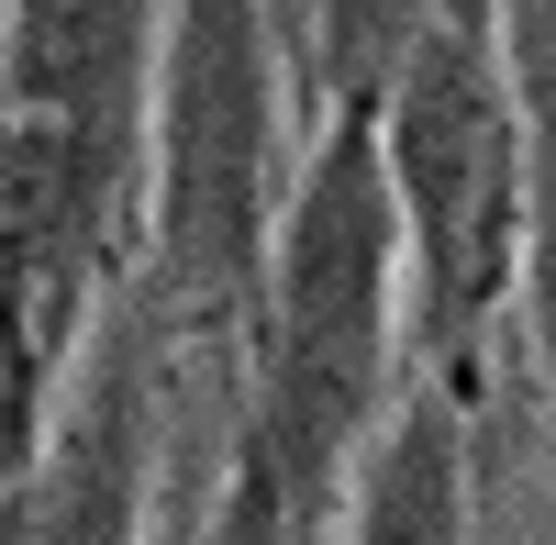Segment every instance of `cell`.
Wrapping results in <instances>:
<instances>
[{
  "label": "cell",
  "instance_id": "cell-1",
  "mask_svg": "<svg viewBox=\"0 0 556 545\" xmlns=\"http://www.w3.org/2000/svg\"><path fill=\"white\" fill-rule=\"evenodd\" d=\"M401 190L412 223H424V301L445 334H468L501 301V267H513V112L479 78L468 45H424L401 101Z\"/></svg>",
  "mask_w": 556,
  "mask_h": 545
},
{
  "label": "cell",
  "instance_id": "cell-2",
  "mask_svg": "<svg viewBox=\"0 0 556 545\" xmlns=\"http://www.w3.org/2000/svg\"><path fill=\"white\" fill-rule=\"evenodd\" d=\"M367 345H379V190L367 167L334 156L290 235V368H278V434L290 457L323 468L334 434L367 401Z\"/></svg>",
  "mask_w": 556,
  "mask_h": 545
},
{
  "label": "cell",
  "instance_id": "cell-3",
  "mask_svg": "<svg viewBox=\"0 0 556 545\" xmlns=\"http://www.w3.org/2000/svg\"><path fill=\"white\" fill-rule=\"evenodd\" d=\"M367 545H456V479H445V434L412 423L390 445L379 490H367Z\"/></svg>",
  "mask_w": 556,
  "mask_h": 545
},
{
  "label": "cell",
  "instance_id": "cell-4",
  "mask_svg": "<svg viewBox=\"0 0 556 545\" xmlns=\"http://www.w3.org/2000/svg\"><path fill=\"white\" fill-rule=\"evenodd\" d=\"M34 290H45V267L23 245H0V479L23 468V445H34V401H45V356H34Z\"/></svg>",
  "mask_w": 556,
  "mask_h": 545
},
{
  "label": "cell",
  "instance_id": "cell-5",
  "mask_svg": "<svg viewBox=\"0 0 556 545\" xmlns=\"http://www.w3.org/2000/svg\"><path fill=\"white\" fill-rule=\"evenodd\" d=\"M401 23V0H345V45H379Z\"/></svg>",
  "mask_w": 556,
  "mask_h": 545
}]
</instances>
